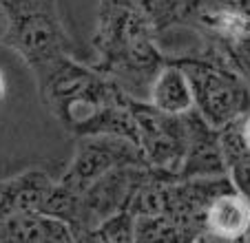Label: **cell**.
Masks as SVG:
<instances>
[{
  "instance_id": "1",
  "label": "cell",
  "mask_w": 250,
  "mask_h": 243,
  "mask_svg": "<svg viewBox=\"0 0 250 243\" xmlns=\"http://www.w3.org/2000/svg\"><path fill=\"white\" fill-rule=\"evenodd\" d=\"M153 27L131 0H102L95 44L100 64L95 71L113 75L122 82L153 84L166 64L153 44Z\"/></svg>"
},
{
  "instance_id": "3",
  "label": "cell",
  "mask_w": 250,
  "mask_h": 243,
  "mask_svg": "<svg viewBox=\"0 0 250 243\" xmlns=\"http://www.w3.org/2000/svg\"><path fill=\"white\" fill-rule=\"evenodd\" d=\"M0 9L7 18L2 44L16 49L38 75L71 53V40L58 18L56 0H0Z\"/></svg>"
},
{
  "instance_id": "13",
  "label": "cell",
  "mask_w": 250,
  "mask_h": 243,
  "mask_svg": "<svg viewBox=\"0 0 250 243\" xmlns=\"http://www.w3.org/2000/svg\"><path fill=\"white\" fill-rule=\"evenodd\" d=\"M100 243H133L135 241V215L122 206L115 215L104 219L95 232Z\"/></svg>"
},
{
  "instance_id": "6",
  "label": "cell",
  "mask_w": 250,
  "mask_h": 243,
  "mask_svg": "<svg viewBox=\"0 0 250 243\" xmlns=\"http://www.w3.org/2000/svg\"><path fill=\"white\" fill-rule=\"evenodd\" d=\"M186 126V150L182 164L177 168L180 179H199V177H222L228 173L226 162L219 144V131L210 128L197 113L190 108L182 115Z\"/></svg>"
},
{
  "instance_id": "15",
  "label": "cell",
  "mask_w": 250,
  "mask_h": 243,
  "mask_svg": "<svg viewBox=\"0 0 250 243\" xmlns=\"http://www.w3.org/2000/svg\"><path fill=\"white\" fill-rule=\"evenodd\" d=\"M5 31H7V18H5V11L0 9V42L5 38Z\"/></svg>"
},
{
  "instance_id": "9",
  "label": "cell",
  "mask_w": 250,
  "mask_h": 243,
  "mask_svg": "<svg viewBox=\"0 0 250 243\" xmlns=\"http://www.w3.org/2000/svg\"><path fill=\"white\" fill-rule=\"evenodd\" d=\"M206 228L222 239H239L250 232V201L237 190L219 195L206 212Z\"/></svg>"
},
{
  "instance_id": "4",
  "label": "cell",
  "mask_w": 250,
  "mask_h": 243,
  "mask_svg": "<svg viewBox=\"0 0 250 243\" xmlns=\"http://www.w3.org/2000/svg\"><path fill=\"white\" fill-rule=\"evenodd\" d=\"M142 164H144V155H142L140 146L131 144L128 140L109 135L82 137L78 144L76 159L71 162L69 170L60 179V186H64L66 190L76 192V195H82L91 183L111 170Z\"/></svg>"
},
{
  "instance_id": "11",
  "label": "cell",
  "mask_w": 250,
  "mask_h": 243,
  "mask_svg": "<svg viewBox=\"0 0 250 243\" xmlns=\"http://www.w3.org/2000/svg\"><path fill=\"white\" fill-rule=\"evenodd\" d=\"M206 47H210L250 86V36L230 38V40L208 38Z\"/></svg>"
},
{
  "instance_id": "10",
  "label": "cell",
  "mask_w": 250,
  "mask_h": 243,
  "mask_svg": "<svg viewBox=\"0 0 250 243\" xmlns=\"http://www.w3.org/2000/svg\"><path fill=\"white\" fill-rule=\"evenodd\" d=\"M151 104L166 115H184L193 108V95L184 71L166 58L164 69L151 84Z\"/></svg>"
},
{
  "instance_id": "8",
  "label": "cell",
  "mask_w": 250,
  "mask_h": 243,
  "mask_svg": "<svg viewBox=\"0 0 250 243\" xmlns=\"http://www.w3.org/2000/svg\"><path fill=\"white\" fill-rule=\"evenodd\" d=\"M0 243H76V234L56 217L29 212L0 221Z\"/></svg>"
},
{
  "instance_id": "2",
  "label": "cell",
  "mask_w": 250,
  "mask_h": 243,
  "mask_svg": "<svg viewBox=\"0 0 250 243\" xmlns=\"http://www.w3.org/2000/svg\"><path fill=\"white\" fill-rule=\"evenodd\" d=\"M168 60L184 71L193 95V111L210 128L219 131L250 113V86L210 47L202 56Z\"/></svg>"
},
{
  "instance_id": "5",
  "label": "cell",
  "mask_w": 250,
  "mask_h": 243,
  "mask_svg": "<svg viewBox=\"0 0 250 243\" xmlns=\"http://www.w3.org/2000/svg\"><path fill=\"white\" fill-rule=\"evenodd\" d=\"M126 104L137 124L142 155L155 168L177 173L186 150V126L182 115H166L153 104L137 102L131 95Z\"/></svg>"
},
{
  "instance_id": "12",
  "label": "cell",
  "mask_w": 250,
  "mask_h": 243,
  "mask_svg": "<svg viewBox=\"0 0 250 243\" xmlns=\"http://www.w3.org/2000/svg\"><path fill=\"white\" fill-rule=\"evenodd\" d=\"M186 234L168 217H135V241L133 243H182Z\"/></svg>"
},
{
  "instance_id": "7",
  "label": "cell",
  "mask_w": 250,
  "mask_h": 243,
  "mask_svg": "<svg viewBox=\"0 0 250 243\" xmlns=\"http://www.w3.org/2000/svg\"><path fill=\"white\" fill-rule=\"evenodd\" d=\"M53 186L56 183L49 179V175L40 170H27L7 182H0V221L16 215L42 212Z\"/></svg>"
},
{
  "instance_id": "14",
  "label": "cell",
  "mask_w": 250,
  "mask_h": 243,
  "mask_svg": "<svg viewBox=\"0 0 250 243\" xmlns=\"http://www.w3.org/2000/svg\"><path fill=\"white\" fill-rule=\"evenodd\" d=\"M239 128H241V137H244V144L250 148V113L244 115L239 120Z\"/></svg>"
},
{
  "instance_id": "16",
  "label": "cell",
  "mask_w": 250,
  "mask_h": 243,
  "mask_svg": "<svg viewBox=\"0 0 250 243\" xmlns=\"http://www.w3.org/2000/svg\"><path fill=\"white\" fill-rule=\"evenodd\" d=\"M5 95V75H2V71H0V98Z\"/></svg>"
}]
</instances>
